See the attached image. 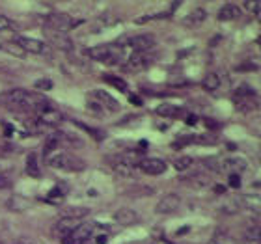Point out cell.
<instances>
[{
	"label": "cell",
	"instance_id": "6da1fadb",
	"mask_svg": "<svg viewBox=\"0 0 261 244\" xmlns=\"http://www.w3.org/2000/svg\"><path fill=\"white\" fill-rule=\"evenodd\" d=\"M45 103L47 101L41 95L28 92L24 88H13V90L0 93V104L15 112H38Z\"/></svg>",
	"mask_w": 261,
	"mask_h": 244
},
{
	"label": "cell",
	"instance_id": "7a4b0ae2",
	"mask_svg": "<svg viewBox=\"0 0 261 244\" xmlns=\"http://www.w3.org/2000/svg\"><path fill=\"white\" fill-rule=\"evenodd\" d=\"M45 158H47L49 166L62 170V172H81V170L86 168L84 160L76 158L75 155H71L69 151H64V149H55L49 155H45Z\"/></svg>",
	"mask_w": 261,
	"mask_h": 244
},
{
	"label": "cell",
	"instance_id": "3957f363",
	"mask_svg": "<svg viewBox=\"0 0 261 244\" xmlns=\"http://www.w3.org/2000/svg\"><path fill=\"white\" fill-rule=\"evenodd\" d=\"M123 52H125V47L120 43L97 45V47L88 49V56H90L92 60L101 62V64H107V65L120 64V62L123 60Z\"/></svg>",
	"mask_w": 261,
	"mask_h": 244
},
{
	"label": "cell",
	"instance_id": "277c9868",
	"mask_svg": "<svg viewBox=\"0 0 261 244\" xmlns=\"http://www.w3.org/2000/svg\"><path fill=\"white\" fill-rule=\"evenodd\" d=\"M76 24H81V21H76V19H73L67 13H62V11L49 13V17H47V30H53V32L65 34L69 32L71 28H75Z\"/></svg>",
	"mask_w": 261,
	"mask_h": 244
},
{
	"label": "cell",
	"instance_id": "5b68a950",
	"mask_svg": "<svg viewBox=\"0 0 261 244\" xmlns=\"http://www.w3.org/2000/svg\"><path fill=\"white\" fill-rule=\"evenodd\" d=\"M64 116L60 110H56L53 104H49V101L36 112V123L39 125V129H47V127H56L60 125Z\"/></svg>",
	"mask_w": 261,
	"mask_h": 244
},
{
	"label": "cell",
	"instance_id": "8992f818",
	"mask_svg": "<svg viewBox=\"0 0 261 244\" xmlns=\"http://www.w3.org/2000/svg\"><path fill=\"white\" fill-rule=\"evenodd\" d=\"M153 62H155V58L151 55H147V52H135L133 56L127 58V62L123 64V69L127 73H140V71H146Z\"/></svg>",
	"mask_w": 261,
	"mask_h": 244
},
{
	"label": "cell",
	"instance_id": "52a82bcc",
	"mask_svg": "<svg viewBox=\"0 0 261 244\" xmlns=\"http://www.w3.org/2000/svg\"><path fill=\"white\" fill-rule=\"evenodd\" d=\"M15 43L21 47L24 52H32V55H49L50 49L49 45L43 43L41 39H34V38H24V36H19L15 39Z\"/></svg>",
	"mask_w": 261,
	"mask_h": 244
},
{
	"label": "cell",
	"instance_id": "ba28073f",
	"mask_svg": "<svg viewBox=\"0 0 261 244\" xmlns=\"http://www.w3.org/2000/svg\"><path fill=\"white\" fill-rule=\"evenodd\" d=\"M90 99H93L92 103L97 104L101 110H109V112H118L120 110V103L116 101L109 92H105V90H95V92L90 93Z\"/></svg>",
	"mask_w": 261,
	"mask_h": 244
},
{
	"label": "cell",
	"instance_id": "9c48e42d",
	"mask_svg": "<svg viewBox=\"0 0 261 244\" xmlns=\"http://www.w3.org/2000/svg\"><path fill=\"white\" fill-rule=\"evenodd\" d=\"M136 166L147 175H161L166 172V162H164L163 158H157V157H147V158H142L136 162Z\"/></svg>",
	"mask_w": 261,
	"mask_h": 244
},
{
	"label": "cell",
	"instance_id": "30bf717a",
	"mask_svg": "<svg viewBox=\"0 0 261 244\" xmlns=\"http://www.w3.org/2000/svg\"><path fill=\"white\" fill-rule=\"evenodd\" d=\"M125 47H129V49L135 50V52H147L149 49L155 47V38H153L151 34H140V36L130 38Z\"/></svg>",
	"mask_w": 261,
	"mask_h": 244
},
{
	"label": "cell",
	"instance_id": "8fae6325",
	"mask_svg": "<svg viewBox=\"0 0 261 244\" xmlns=\"http://www.w3.org/2000/svg\"><path fill=\"white\" fill-rule=\"evenodd\" d=\"M181 205V198L177 194H166L159 200L157 207H155V212L157 214H172L179 209Z\"/></svg>",
	"mask_w": 261,
	"mask_h": 244
},
{
	"label": "cell",
	"instance_id": "7c38bea8",
	"mask_svg": "<svg viewBox=\"0 0 261 244\" xmlns=\"http://www.w3.org/2000/svg\"><path fill=\"white\" fill-rule=\"evenodd\" d=\"M110 168L114 170L116 174L121 175V177H130L135 174V162L127 157H114L110 158Z\"/></svg>",
	"mask_w": 261,
	"mask_h": 244
},
{
	"label": "cell",
	"instance_id": "4fadbf2b",
	"mask_svg": "<svg viewBox=\"0 0 261 244\" xmlns=\"http://www.w3.org/2000/svg\"><path fill=\"white\" fill-rule=\"evenodd\" d=\"M245 168V158H226V160H220V164H218V172H224V174L229 175H239Z\"/></svg>",
	"mask_w": 261,
	"mask_h": 244
},
{
	"label": "cell",
	"instance_id": "5bb4252c",
	"mask_svg": "<svg viewBox=\"0 0 261 244\" xmlns=\"http://www.w3.org/2000/svg\"><path fill=\"white\" fill-rule=\"evenodd\" d=\"M58 214H60V218L81 222L82 218H86L88 214H90V209H88V207H79V205H67V207H62L60 211H58Z\"/></svg>",
	"mask_w": 261,
	"mask_h": 244
},
{
	"label": "cell",
	"instance_id": "9a60e30c",
	"mask_svg": "<svg viewBox=\"0 0 261 244\" xmlns=\"http://www.w3.org/2000/svg\"><path fill=\"white\" fill-rule=\"evenodd\" d=\"M81 222H76V220H67V218H60L58 222L53 226V235H55L56 239H65L67 235L73 231Z\"/></svg>",
	"mask_w": 261,
	"mask_h": 244
},
{
	"label": "cell",
	"instance_id": "2e32d148",
	"mask_svg": "<svg viewBox=\"0 0 261 244\" xmlns=\"http://www.w3.org/2000/svg\"><path fill=\"white\" fill-rule=\"evenodd\" d=\"M157 116L161 118H168V120H177V118H183L185 116V110L179 109V106H175V104H170V103H163L157 106Z\"/></svg>",
	"mask_w": 261,
	"mask_h": 244
},
{
	"label": "cell",
	"instance_id": "e0dca14e",
	"mask_svg": "<svg viewBox=\"0 0 261 244\" xmlns=\"http://www.w3.org/2000/svg\"><path fill=\"white\" fill-rule=\"evenodd\" d=\"M114 220L121 226H135L140 220V216L133 209H120V211L114 212Z\"/></svg>",
	"mask_w": 261,
	"mask_h": 244
},
{
	"label": "cell",
	"instance_id": "ac0fdd59",
	"mask_svg": "<svg viewBox=\"0 0 261 244\" xmlns=\"http://www.w3.org/2000/svg\"><path fill=\"white\" fill-rule=\"evenodd\" d=\"M205 19H207V11L203 10V8H196L194 11H191V13L183 19V24H185V26L194 28V26H200Z\"/></svg>",
	"mask_w": 261,
	"mask_h": 244
},
{
	"label": "cell",
	"instance_id": "d6986e66",
	"mask_svg": "<svg viewBox=\"0 0 261 244\" xmlns=\"http://www.w3.org/2000/svg\"><path fill=\"white\" fill-rule=\"evenodd\" d=\"M241 15V8L237 4H226L218 10V21H233Z\"/></svg>",
	"mask_w": 261,
	"mask_h": 244
},
{
	"label": "cell",
	"instance_id": "ffe728a7",
	"mask_svg": "<svg viewBox=\"0 0 261 244\" xmlns=\"http://www.w3.org/2000/svg\"><path fill=\"white\" fill-rule=\"evenodd\" d=\"M241 201H243V205H245L248 211H252L254 214L261 216V196H257V194L243 196V198H241Z\"/></svg>",
	"mask_w": 261,
	"mask_h": 244
},
{
	"label": "cell",
	"instance_id": "44dd1931",
	"mask_svg": "<svg viewBox=\"0 0 261 244\" xmlns=\"http://www.w3.org/2000/svg\"><path fill=\"white\" fill-rule=\"evenodd\" d=\"M47 38L53 41V43L56 45V47H60V49H71L73 45H71V39H67L64 36V34H60V32H53V30H47Z\"/></svg>",
	"mask_w": 261,
	"mask_h": 244
},
{
	"label": "cell",
	"instance_id": "7402d4cb",
	"mask_svg": "<svg viewBox=\"0 0 261 244\" xmlns=\"http://www.w3.org/2000/svg\"><path fill=\"white\" fill-rule=\"evenodd\" d=\"M201 86L205 88L207 92H215L217 88H220V76L217 73H207L201 80Z\"/></svg>",
	"mask_w": 261,
	"mask_h": 244
},
{
	"label": "cell",
	"instance_id": "603a6c76",
	"mask_svg": "<svg viewBox=\"0 0 261 244\" xmlns=\"http://www.w3.org/2000/svg\"><path fill=\"white\" fill-rule=\"evenodd\" d=\"M27 174L32 175V177H39L41 175V170H39V164H38V157L30 153L27 157Z\"/></svg>",
	"mask_w": 261,
	"mask_h": 244
},
{
	"label": "cell",
	"instance_id": "cb8c5ba5",
	"mask_svg": "<svg viewBox=\"0 0 261 244\" xmlns=\"http://www.w3.org/2000/svg\"><path fill=\"white\" fill-rule=\"evenodd\" d=\"M103 80L107 82V84H110L112 88H116V90H120V92H127V82L123 80V78H120V76H116V75H105Z\"/></svg>",
	"mask_w": 261,
	"mask_h": 244
},
{
	"label": "cell",
	"instance_id": "d4e9b609",
	"mask_svg": "<svg viewBox=\"0 0 261 244\" xmlns=\"http://www.w3.org/2000/svg\"><path fill=\"white\" fill-rule=\"evenodd\" d=\"M2 49H4L6 52H10V55L17 56V58H22V56H24V50H22L15 41H8L6 45H2Z\"/></svg>",
	"mask_w": 261,
	"mask_h": 244
},
{
	"label": "cell",
	"instance_id": "484cf974",
	"mask_svg": "<svg viewBox=\"0 0 261 244\" xmlns=\"http://www.w3.org/2000/svg\"><path fill=\"white\" fill-rule=\"evenodd\" d=\"M15 30H17V24L11 21L10 17L0 15V32H15Z\"/></svg>",
	"mask_w": 261,
	"mask_h": 244
},
{
	"label": "cell",
	"instance_id": "4316f807",
	"mask_svg": "<svg viewBox=\"0 0 261 244\" xmlns=\"http://www.w3.org/2000/svg\"><path fill=\"white\" fill-rule=\"evenodd\" d=\"M191 166H192V158L191 157H179V158H175V162H174V168L179 170V172H183V170H187V168H191Z\"/></svg>",
	"mask_w": 261,
	"mask_h": 244
},
{
	"label": "cell",
	"instance_id": "83f0119b",
	"mask_svg": "<svg viewBox=\"0 0 261 244\" xmlns=\"http://www.w3.org/2000/svg\"><path fill=\"white\" fill-rule=\"evenodd\" d=\"M64 198H65V192H62L60 188H55V190H53V192L49 194V198H47V200H49L50 203H56V205H60Z\"/></svg>",
	"mask_w": 261,
	"mask_h": 244
},
{
	"label": "cell",
	"instance_id": "f1b7e54d",
	"mask_svg": "<svg viewBox=\"0 0 261 244\" xmlns=\"http://www.w3.org/2000/svg\"><path fill=\"white\" fill-rule=\"evenodd\" d=\"M11 183H13V177H11L10 172H2V174H0V190L10 188Z\"/></svg>",
	"mask_w": 261,
	"mask_h": 244
},
{
	"label": "cell",
	"instance_id": "f546056e",
	"mask_svg": "<svg viewBox=\"0 0 261 244\" xmlns=\"http://www.w3.org/2000/svg\"><path fill=\"white\" fill-rule=\"evenodd\" d=\"M209 244H235V240L229 239L228 235H217V237H213Z\"/></svg>",
	"mask_w": 261,
	"mask_h": 244
},
{
	"label": "cell",
	"instance_id": "4dcf8cb0",
	"mask_svg": "<svg viewBox=\"0 0 261 244\" xmlns=\"http://www.w3.org/2000/svg\"><path fill=\"white\" fill-rule=\"evenodd\" d=\"M34 88H38V90H53V80H49V78H41V80H38L36 84H34Z\"/></svg>",
	"mask_w": 261,
	"mask_h": 244
},
{
	"label": "cell",
	"instance_id": "1f68e13d",
	"mask_svg": "<svg viewBox=\"0 0 261 244\" xmlns=\"http://www.w3.org/2000/svg\"><path fill=\"white\" fill-rule=\"evenodd\" d=\"M15 244H38V242H36L34 239H30V237H21Z\"/></svg>",
	"mask_w": 261,
	"mask_h": 244
},
{
	"label": "cell",
	"instance_id": "d6a6232c",
	"mask_svg": "<svg viewBox=\"0 0 261 244\" xmlns=\"http://www.w3.org/2000/svg\"><path fill=\"white\" fill-rule=\"evenodd\" d=\"M229 184H231V186H239L241 184L239 175H229Z\"/></svg>",
	"mask_w": 261,
	"mask_h": 244
},
{
	"label": "cell",
	"instance_id": "836d02e7",
	"mask_svg": "<svg viewBox=\"0 0 261 244\" xmlns=\"http://www.w3.org/2000/svg\"><path fill=\"white\" fill-rule=\"evenodd\" d=\"M151 244H170L168 240H163V239H157V240H153Z\"/></svg>",
	"mask_w": 261,
	"mask_h": 244
},
{
	"label": "cell",
	"instance_id": "e575fe53",
	"mask_svg": "<svg viewBox=\"0 0 261 244\" xmlns=\"http://www.w3.org/2000/svg\"><path fill=\"white\" fill-rule=\"evenodd\" d=\"M257 242L261 244V226H259V233H257Z\"/></svg>",
	"mask_w": 261,
	"mask_h": 244
}]
</instances>
